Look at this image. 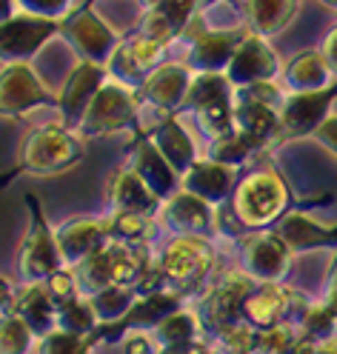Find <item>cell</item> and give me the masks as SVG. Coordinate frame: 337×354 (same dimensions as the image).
I'll return each mask as SVG.
<instances>
[{
	"label": "cell",
	"instance_id": "4",
	"mask_svg": "<svg viewBox=\"0 0 337 354\" xmlns=\"http://www.w3.org/2000/svg\"><path fill=\"white\" fill-rule=\"evenodd\" d=\"M157 269L166 280V289L183 295V289H197L215 269V246L209 237H174L163 249Z\"/></svg>",
	"mask_w": 337,
	"mask_h": 354
},
{
	"label": "cell",
	"instance_id": "47",
	"mask_svg": "<svg viewBox=\"0 0 337 354\" xmlns=\"http://www.w3.org/2000/svg\"><path fill=\"white\" fill-rule=\"evenodd\" d=\"M314 140H318L320 146H326L331 154H337V115H331L318 131H314V135H311Z\"/></svg>",
	"mask_w": 337,
	"mask_h": 354
},
{
	"label": "cell",
	"instance_id": "13",
	"mask_svg": "<svg viewBox=\"0 0 337 354\" xmlns=\"http://www.w3.org/2000/svg\"><path fill=\"white\" fill-rule=\"evenodd\" d=\"M255 286H257V280H252L243 269L223 274L203 297V312H200V323H203V328L220 331L223 326L243 320L246 297L255 292Z\"/></svg>",
	"mask_w": 337,
	"mask_h": 354
},
{
	"label": "cell",
	"instance_id": "42",
	"mask_svg": "<svg viewBox=\"0 0 337 354\" xmlns=\"http://www.w3.org/2000/svg\"><path fill=\"white\" fill-rule=\"evenodd\" d=\"M215 335H217V346L223 348V354H255L260 331L246 320H237V323L223 326Z\"/></svg>",
	"mask_w": 337,
	"mask_h": 354
},
{
	"label": "cell",
	"instance_id": "8",
	"mask_svg": "<svg viewBox=\"0 0 337 354\" xmlns=\"http://www.w3.org/2000/svg\"><path fill=\"white\" fill-rule=\"evenodd\" d=\"M37 106L57 109V95L43 86L29 63H9L0 72V118H24Z\"/></svg>",
	"mask_w": 337,
	"mask_h": 354
},
{
	"label": "cell",
	"instance_id": "29",
	"mask_svg": "<svg viewBox=\"0 0 337 354\" xmlns=\"http://www.w3.org/2000/svg\"><path fill=\"white\" fill-rule=\"evenodd\" d=\"M283 80L289 92H318V88H326L334 83V72L323 52L306 49L286 63Z\"/></svg>",
	"mask_w": 337,
	"mask_h": 354
},
{
	"label": "cell",
	"instance_id": "27",
	"mask_svg": "<svg viewBox=\"0 0 337 354\" xmlns=\"http://www.w3.org/2000/svg\"><path fill=\"white\" fill-rule=\"evenodd\" d=\"M106 197H109V206L111 212H140V214H157L161 212V201L154 197V192L134 174L129 166L111 174L109 180V189H106Z\"/></svg>",
	"mask_w": 337,
	"mask_h": 354
},
{
	"label": "cell",
	"instance_id": "22",
	"mask_svg": "<svg viewBox=\"0 0 337 354\" xmlns=\"http://www.w3.org/2000/svg\"><path fill=\"white\" fill-rule=\"evenodd\" d=\"M192 69L183 63H163L161 69H154L146 83L140 86V95L157 106L161 112L166 115H181L183 109V100H186V92L192 86Z\"/></svg>",
	"mask_w": 337,
	"mask_h": 354
},
{
	"label": "cell",
	"instance_id": "50",
	"mask_svg": "<svg viewBox=\"0 0 337 354\" xmlns=\"http://www.w3.org/2000/svg\"><path fill=\"white\" fill-rule=\"evenodd\" d=\"M323 55H326V60H329V66H331V72L337 75V26L326 35V40H323V49H320Z\"/></svg>",
	"mask_w": 337,
	"mask_h": 354
},
{
	"label": "cell",
	"instance_id": "51",
	"mask_svg": "<svg viewBox=\"0 0 337 354\" xmlns=\"http://www.w3.org/2000/svg\"><path fill=\"white\" fill-rule=\"evenodd\" d=\"M15 9H17L15 0H0V24H6L9 17H15Z\"/></svg>",
	"mask_w": 337,
	"mask_h": 354
},
{
	"label": "cell",
	"instance_id": "55",
	"mask_svg": "<svg viewBox=\"0 0 337 354\" xmlns=\"http://www.w3.org/2000/svg\"><path fill=\"white\" fill-rule=\"evenodd\" d=\"M212 3H217V0H200V6H212Z\"/></svg>",
	"mask_w": 337,
	"mask_h": 354
},
{
	"label": "cell",
	"instance_id": "12",
	"mask_svg": "<svg viewBox=\"0 0 337 354\" xmlns=\"http://www.w3.org/2000/svg\"><path fill=\"white\" fill-rule=\"evenodd\" d=\"M63 20H46L35 15H15L0 24V60L3 63H29L49 37L60 35Z\"/></svg>",
	"mask_w": 337,
	"mask_h": 354
},
{
	"label": "cell",
	"instance_id": "19",
	"mask_svg": "<svg viewBox=\"0 0 337 354\" xmlns=\"http://www.w3.org/2000/svg\"><path fill=\"white\" fill-rule=\"evenodd\" d=\"M161 220L177 237H209L215 232V206L181 189L161 206Z\"/></svg>",
	"mask_w": 337,
	"mask_h": 354
},
{
	"label": "cell",
	"instance_id": "56",
	"mask_svg": "<svg viewBox=\"0 0 337 354\" xmlns=\"http://www.w3.org/2000/svg\"><path fill=\"white\" fill-rule=\"evenodd\" d=\"M243 3H246V0H243Z\"/></svg>",
	"mask_w": 337,
	"mask_h": 354
},
{
	"label": "cell",
	"instance_id": "43",
	"mask_svg": "<svg viewBox=\"0 0 337 354\" xmlns=\"http://www.w3.org/2000/svg\"><path fill=\"white\" fill-rule=\"evenodd\" d=\"M95 340L92 337H80V335H69L63 328L49 331L46 337H40L37 343V354H92Z\"/></svg>",
	"mask_w": 337,
	"mask_h": 354
},
{
	"label": "cell",
	"instance_id": "28",
	"mask_svg": "<svg viewBox=\"0 0 337 354\" xmlns=\"http://www.w3.org/2000/svg\"><path fill=\"white\" fill-rule=\"evenodd\" d=\"M149 138L154 140V146L161 149V154L172 163V169L181 177L194 166V160H197L194 140L189 138L183 123L177 120V115H166L161 123L154 126V131H149Z\"/></svg>",
	"mask_w": 337,
	"mask_h": 354
},
{
	"label": "cell",
	"instance_id": "52",
	"mask_svg": "<svg viewBox=\"0 0 337 354\" xmlns=\"http://www.w3.org/2000/svg\"><path fill=\"white\" fill-rule=\"evenodd\" d=\"M186 354H215V351H212L203 340H194V343L189 346V351H186Z\"/></svg>",
	"mask_w": 337,
	"mask_h": 354
},
{
	"label": "cell",
	"instance_id": "10",
	"mask_svg": "<svg viewBox=\"0 0 337 354\" xmlns=\"http://www.w3.org/2000/svg\"><path fill=\"white\" fill-rule=\"evenodd\" d=\"M60 35L72 43L83 60L103 63V66L111 60L118 43L123 40L95 9H80V12L66 15L60 24Z\"/></svg>",
	"mask_w": 337,
	"mask_h": 354
},
{
	"label": "cell",
	"instance_id": "32",
	"mask_svg": "<svg viewBox=\"0 0 337 354\" xmlns=\"http://www.w3.org/2000/svg\"><path fill=\"white\" fill-rule=\"evenodd\" d=\"M200 331H203V323L194 312H181L169 315L161 326L152 331V337L157 340V348H183V346H192L194 340H200Z\"/></svg>",
	"mask_w": 337,
	"mask_h": 354
},
{
	"label": "cell",
	"instance_id": "30",
	"mask_svg": "<svg viewBox=\"0 0 337 354\" xmlns=\"http://www.w3.org/2000/svg\"><path fill=\"white\" fill-rule=\"evenodd\" d=\"M243 9L255 35L275 37L298 17L300 0H246Z\"/></svg>",
	"mask_w": 337,
	"mask_h": 354
},
{
	"label": "cell",
	"instance_id": "11",
	"mask_svg": "<svg viewBox=\"0 0 337 354\" xmlns=\"http://www.w3.org/2000/svg\"><path fill=\"white\" fill-rule=\"evenodd\" d=\"M163 55H166V46L149 40L146 35L134 29L129 37H123L118 43V49L111 55V60L106 63V69H109L111 80H118L129 88H138L146 83V77L154 69L163 66Z\"/></svg>",
	"mask_w": 337,
	"mask_h": 354
},
{
	"label": "cell",
	"instance_id": "7",
	"mask_svg": "<svg viewBox=\"0 0 337 354\" xmlns=\"http://www.w3.org/2000/svg\"><path fill=\"white\" fill-rule=\"evenodd\" d=\"M291 249L277 232L257 229L240 237V266L257 283H280L291 266Z\"/></svg>",
	"mask_w": 337,
	"mask_h": 354
},
{
	"label": "cell",
	"instance_id": "17",
	"mask_svg": "<svg viewBox=\"0 0 337 354\" xmlns=\"http://www.w3.org/2000/svg\"><path fill=\"white\" fill-rule=\"evenodd\" d=\"M129 169L154 192V197L161 203H166L169 197H174L177 192H181V174L172 169V163L163 158L161 149L154 146V140L146 135V131L138 135V143H134V149H131Z\"/></svg>",
	"mask_w": 337,
	"mask_h": 354
},
{
	"label": "cell",
	"instance_id": "41",
	"mask_svg": "<svg viewBox=\"0 0 337 354\" xmlns=\"http://www.w3.org/2000/svg\"><path fill=\"white\" fill-rule=\"evenodd\" d=\"M35 331L17 315L0 317V354H26L35 346Z\"/></svg>",
	"mask_w": 337,
	"mask_h": 354
},
{
	"label": "cell",
	"instance_id": "31",
	"mask_svg": "<svg viewBox=\"0 0 337 354\" xmlns=\"http://www.w3.org/2000/svg\"><path fill=\"white\" fill-rule=\"evenodd\" d=\"M109 254H111V283L118 286H140L154 269L146 243H109Z\"/></svg>",
	"mask_w": 337,
	"mask_h": 354
},
{
	"label": "cell",
	"instance_id": "33",
	"mask_svg": "<svg viewBox=\"0 0 337 354\" xmlns=\"http://www.w3.org/2000/svg\"><path fill=\"white\" fill-rule=\"evenodd\" d=\"M138 297H140L138 286H118V283H111V286H106V289H100L98 295L89 297V303H92L100 326H111V323H120L129 315V308L134 306V300H138Z\"/></svg>",
	"mask_w": 337,
	"mask_h": 354
},
{
	"label": "cell",
	"instance_id": "21",
	"mask_svg": "<svg viewBox=\"0 0 337 354\" xmlns=\"http://www.w3.org/2000/svg\"><path fill=\"white\" fill-rule=\"evenodd\" d=\"M235 129L243 131L246 138H252L260 149H268L272 143L283 140L280 109L260 103L235 88Z\"/></svg>",
	"mask_w": 337,
	"mask_h": 354
},
{
	"label": "cell",
	"instance_id": "16",
	"mask_svg": "<svg viewBox=\"0 0 337 354\" xmlns=\"http://www.w3.org/2000/svg\"><path fill=\"white\" fill-rule=\"evenodd\" d=\"M277 72H280V60H277L275 49L268 46V37L249 32L237 46L229 69H226V77L232 80L235 88H246V86H255L263 80H275Z\"/></svg>",
	"mask_w": 337,
	"mask_h": 354
},
{
	"label": "cell",
	"instance_id": "9",
	"mask_svg": "<svg viewBox=\"0 0 337 354\" xmlns=\"http://www.w3.org/2000/svg\"><path fill=\"white\" fill-rule=\"evenodd\" d=\"M334 100H337V80L326 88H318V92H289L280 106L283 140L311 138L331 118Z\"/></svg>",
	"mask_w": 337,
	"mask_h": 354
},
{
	"label": "cell",
	"instance_id": "26",
	"mask_svg": "<svg viewBox=\"0 0 337 354\" xmlns=\"http://www.w3.org/2000/svg\"><path fill=\"white\" fill-rule=\"evenodd\" d=\"M286 246L291 249V254H303L311 249H323V246H337V226H323L318 220H311L303 212H289L277 220L275 229Z\"/></svg>",
	"mask_w": 337,
	"mask_h": 354
},
{
	"label": "cell",
	"instance_id": "34",
	"mask_svg": "<svg viewBox=\"0 0 337 354\" xmlns=\"http://www.w3.org/2000/svg\"><path fill=\"white\" fill-rule=\"evenodd\" d=\"M226 97H235V86L226 75H212V72H197L192 77V86L186 92V100H183V109L181 112H200L203 106L215 103V100H226Z\"/></svg>",
	"mask_w": 337,
	"mask_h": 354
},
{
	"label": "cell",
	"instance_id": "54",
	"mask_svg": "<svg viewBox=\"0 0 337 354\" xmlns=\"http://www.w3.org/2000/svg\"><path fill=\"white\" fill-rule=\"evenodd\" d=\"M140 3H143L146 9H152V6H157V3H161V0H140Z\"/></svg>",
	"mask_w": 337,
	"mask_h": 354
},
{
	"label": "cell",
	"instance_id": "24",
	"mask_svg": "<svg viewBox=\"0 0 337 354\" xmlns=\"http://www.w3.org/2000/svg\"><path fill=\"white\" fill-rule=\"evenodd\" d=\"M235 171L232 166H223V163H215L209 158H197L194 166L181 177V189H186L189 194L206 201L209 206H220L223 201H229L235 194Z\"/></svg>",
	"mask_w": 337,
	"mask_h": 354
},
{
	"label": "cell",
	"instance_id": "38",
	"mask_svg": "<svg viewBox=\"0 0 337 354\" xmlns=\"http://www.w3.org/2000/svg\"><path fill=\"white\" fill-rule=\"evenodd\" d=\"M300 343H303V331L298 320H286L260 331L255 354H298Z\"/></svg>",
	"mask_w": 337,
	"mask_h": 354
},
{
	"label": "cell",
	"instance_id": "15",
	"mask_svg": "<svg viewBox=\"0 0 337 354\" xmlns=\"http://www.w3.org/2000/svg\"><path fill=\"white\" fill-rule=\"evenodd\" d=\"M303 315L309 303H303V297L295 292V289H286L280 283H257L255 292L246 297V306H243V320L255 326L257 331H266L277 323H286L291 320V312Z\"/></svg>",
	"mask_w": 337,
	"mask_h": 354
},
{
	"label": "cell",
	"instance_id": "6",
	"mask_svg": "<svg viewBox=\"0 0 337 354\" xmlns=\"http://www.w3.org/2000/svg\"><path fill=\"white\" fill-rule=\"evenodd\" d=\"M183 308V295H177L172 289H154V292H140V297L134 300V306L129 308V315L120 323L111 326H98L95 335H89L98 343H115L123 335H131V331H154L169 315L181 312Z\"/></svg>",
	"mask_w": 337,
	"mask_h": 354
},
{
	"label": "cell",
	"instance_id": "1",
	"mask_svg": "<svg viewBox=\"0 0 337 354\" xmlns=\"http://www.w3.org/2000/svg\"><path fill=\"white\" fill-rule=\"evenodd\" d=\"M235 217L246 229H268L289 209V189L277 171H252L235 186Z\"/></svg>",
	"mask_w": 337,
	"mask_h": 354
},
{
	"label": "cell",
	"instance_id": "53",
	"mask_svg": "<svg viewBox=\"0 0 337 354\" xmlns=\"http://www.w3.org/2000/svg\"><path fill=\"white\" fill-rule=\"evenodd\" d=\"M320 3H323V6H329V9H334V12H337V0H320Z\"/></svg>",
	"mask_w": 337,
	"mask_h": 354
},
{
	"label": "cell",
	"instance_id": "48",
	"mask_svg": "<svg viewBox=\"0 0 337 354\" xmlns=\"http://www.w3.org/2000/svg\"><path fill=\"white\" fill-rule=\"evenodd\" d=\"M298 354H337V335L326 340H303Z\"/></svg>",
	"mask_w": 337,
	"mask_h": 354
},
{
	"label": "cell",
	"instance_id": "44",
	"mask_svg": "<svg viewBox=\"0 0 337 354\" xmlns=\"http://www.w3.org/2000/svg\"><path fill=\"white\" fill-rule=\"evenodd\" d=\"M46 289H49L52 300L57 303V308L66 306V303H72V300H78V297H83L80 286H78V277H75L72 269H60V272H55V274L46 280Z\"/></svg>",
	"mask_w": 337,
	"mask_h": 354
},
{
	"label": "cell",
	"instance_id": "40",
	"mask_svg": "<svg viewBox=\"0 0 337 354\" xmlns=\"http://www.w3.org/2000/svg\"><path fill=\"white\" fill-rule=\"evenodd\" d=\"M303 340H326L337 335V317L326 303H309V308L298 317Z\"/></svg>",
	"mask_w": 337,
	"mask_h": 354
},
{
	"label": "cell",
	"instance_id": "25",
	"mask_svg": "<svg viewBox=\"0 0 337 354\" xmlns=\"http://www.w3.org/2000/svg\"><path fill=\"white\" fill-rule=\"evenodd\" d=\"M9 315L24 317V323L35 331L37 340L57 328V303L52 300L46 283H24L20 286Z\"/></svg>",
	"mask_w": 337,
	"mask_h": 354
},
{
	"label": "cell",
	"instance_id": "36",
	"mask_svg": "<svg viewBox=\"0 0 337 354\" xmlns=\"http://www.w3.org/2000/svg\"><path fill=\"white\" fill-rule=\"evenodd\" d=\"M263 151L252 138H246L243 131H229V135L223 138H215L212 146H209V154L206 158L215 160V163H223V166H232V169H240L246 160L252 158V154Z\"/></svg>",
	"mask_w": 337,
	"mask_h": 354
},
{
	"label": "cell",
	"instance_id": "39",
	"mask_svg": "<svg viewBox=\"0 0 337 354\" xmlns=\"http://www.w3.org/2000/svg\"><path fill=\"white\" fill-rule=\"evenodd\" d=\"M98 326H100V320L95 315L92 303H89V297H78V300L57 308V328L69 331V335L89 337V335H95Z\"/></svg>",
	"mask_w": 337,
	"mask_h": 354
},
{
	"label": "cell",
	"instance_id": "49",
	"mask_svg": "<svg viewBox=\"0 0 337 354\" xmlns=\"http://www.w3.org/2000/svg\"><path fill=\"white\" fill-rule=\"evenodd\" d=\"M323 303L331 308L334 317H337V254H334L331 272H329V280H326V295H323Z\"/></svg>",
	"mask_w": 337,
	"mask_h": 354
},
{
	"label": "cell",
	"instance_id": "45",
	"mask_svg": "<svg viewBox=\"0 0 337 354\" xmlns=\"http://www.w3.org/2000/svg\"><path fill=\"white\" fill-rule=\"evenodd\" d=\"M15 3L24 15L46 17V20H63L66 15H69L75 0H15Z\"/></svg>",
	"mask_w": 337,
	"mask_h": 354
},
{
	"label": "cell",
	"instance_id": "23",
	"mask_svg": "<svg viewBox=\"0 0 337 354\" xmlns=\"http://www.w3.org/2000/svg\"><path fill=\"white\" fill-rule=\"evenodd\" d=\"M197 9H203L200 0H161L157 6L146 9L138 32L154 43H161V46H169V43H174L183 35L186 24L194 17Z\"/></svg>",
	"mask_w": 337,
	"mask_h": 354
},
{
	"label": "cell",
	"instance_id": "5",
	"mask_svg": "<svg viewBox=\"0 0 337 354\" xmlns=\"http://www.w3.org/2000/svg\"><path fill=\"white\" fill-rule=\"evenodd\" d=\"M134 123H138V95H134V88L111 80L89 103L78 131H83L86 138H106Z\"/></svg>",
	"mask_w": 337,
	"mask_h": 354
},
{
	"label": "cell",
	"instance_id": "37",
	"mask_svg": "<svg viewBox=\"0 0 337 354\" xmlns=\"http://www.w3.org/2000/svg\"><path fill=\"white\" fill-rule=\"evenodd\" d=\"M75 277H78V286L83 297H92L98 295L100 289L111 286V254H109V246L100 249L98 254H92L89 260H83L80 266H75Z\"/></svg>",
	"mask_w": 337,
	"mask_h": 354
},
{
	"label": "cell",
	"instance_id": "14",
	"mask_svg": "<svg viewBox=\"0 0 337 354\" xmlns=\"http://www.w3.org/2000/svg\"><path fill=\"white\" fill-rule=\"evenodd\" d=\"M109 83V69L103 63H92V60H83L75 66V72L66 77L60 95H57V109L63 115V126L78 131L83 115L89 103L95 100V95Z\"/></svg>",
	"mask_w": 337,
	"mask_h": 354
},
{
	"label": "cell",
	"instance_id": "20",
	"mask_svg": "<svg viewBox=\"0 0 337 354\" xmlns=\"http://www.w3.org/2000/svg\"><path fill=\"white\" fill-rule=\"evenodd\" d=\"M55 234H57V246H60L66 269H75V266H80L83 260H89L111 243L106 232V220H98V217L72 220V223L60 226Z\"/></svg>",
	"mask_w": 337,
	"mask_h": 354
},
{
	"label": "cell",
	"instance_id": "46",
	"mask_svg": "<svg viewBox=\"0 0 337 354\" xmlns=\"http://www.w3.org/2000/svg\"><path fill=\"white\" fill-rule=\"evenodd\" d=\"M123 354H157V340L146 331H131L123 343Z\"/></svg>",
	"mask_w": 337,
	"mask_h": 354
},
{
	"label": "cell",
	"instance_id": "18",
	"mask_svg": "<svg viewBox=\"0 0 337 354\" xmlns=\"http://www.w3.org/2000/svg\"><path fill=\"white\" fill-rule=\"evenodd\" d=\"M249 35L246 29H206L200 32L186 55V66L197 72H212V75H226L229 63L243 43V37Z\"/></svg>",
	"mask_w": 337,
	"mask_h": 354
},
{
	"label": "cell",
	"instance_id": "35",
	"mask_svg": "<svg viewBox=\"0 0 337 354\" xmlns=\"http://www.w3.org/2000/svg\"><path fill=\"white\" fill-rule=\"evenodd\" d=\"M106 232L111 243H146L154 232V214L111 212L106 217Z\"/></svg>",
	"mask_w": 337,
	"mask_h": 354
},
{
	"label": "cell",
	"instance_id": "2",
	"mask_svg": "<svg viewBox=\"0 0 337 354\" xmlns=\"http://www.w3.org/2000/svg\"><path fill=\"white\" fill-rule=\"evenodd\" d=\"M83 160V140L66 126L35 129L20 151V171L63 174Z\"/></svg>",
	"mask_w": 337,
	"mask_h": 354
},
{
	"label": "cell",
	"instance_id": "3",
	"mask_svg": "<svg viewBox=\"0 0 337 354\" xmlns=\"http://www.w3.org/2000/svg\"><path fill=\"white\" fill-rule=\"evenodd\" d=\"M26 203L32 212V226L17 254V274L20 283H46L55 272L66 269V263L57 246V234L52 232L46 214L40 209V201L35 194H26Z\"/></svg>",
	"mask_w": 337,
	"mask_h": 354
}]
</instances>
